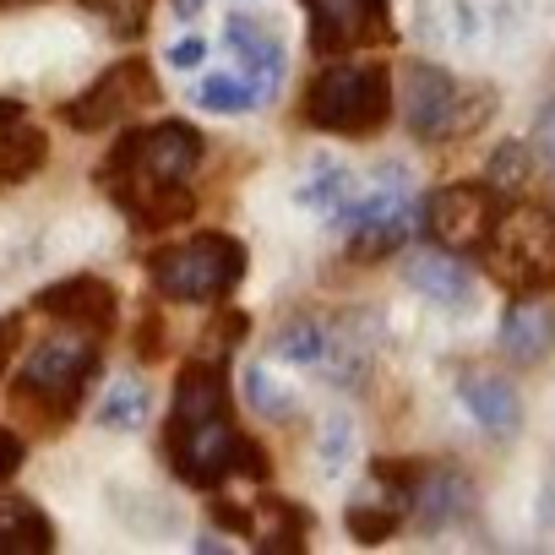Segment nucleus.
Instances as JSON below:
<instances>
[{"instance_id": "nucleus-22", "label": "nucleus", "mask_w": 555, "mask_h": 555, "mask_svg": "<svg viewBox=\"0 0 555 555\" xmlns=\"http://www.w3.org/2000/svg\"><path fill=\"white\" fill-rule=\"evenodd\" d=\"M272 349H278V360H289V365H322V349H327V322H317V317H295L289 327H278V338H272Z\"/></svg>"}, {"instance_id": "nucleus-18", "label": "nucleus", "mask_w": 555, "mask_h": 555, "mask_svg": "<svg viewBox=\"0 0 555 555\" xmlns=\"http://www.w3.org/2000/svg\"><path fill=\"white\" fill-rule=\"evenodd\" d=\"M44 550H55L50 517L34 501L7 495V501H0V555H44Z\"/></svg>"}, {"instance_id": "nucleus-14", "label": "nucleus", "mask_w": 555, "mask_h": 555, "mask_svg": "<svg viewBox=\"0 0 555 555\" xmlns=\"http://www.w3.org/2000/svg\"><path fill=\"white\" fill-rule=\"evenodd\" d=\"M403 278H409V289H420L425 300H436V306H447V311L474 306V278H468V267H463L457 256H447V245L409 256Z\"/></svg>"}, {"instance_id": "nucleus-27", "label": "nucleus", "mask_w": 555, "mask_h": 555, "mask_svg": "<svg viewBox=\"0 0 555 555\" xmlns=\"http://www.w3.org/2000/svg\"><path fill=\"white\" fill-rule=\"evenodd\" d=\"M245 398H250V409H256V414H267V420H284V414H289V392L278 387L261 365H250V371H245Z\"/></svg>"}, {"instance_id": "nucleus-16", "label": "nucleus", "mask_w": 555, "mask_h": 555, "mask_svg": "<svg viewBox=\"0 0 555 555\" xmlns=\"http://www.w3.org/2000/svg\"><path fill=\"white\" fill-rule=\"evenodd\" d=\"M468 501H474V490H468V479L457 468H420V479H414V512H420L425 528L457 522L468 512Z\"/></svg>"}, {"instance_id": "nucleus-32", "label": "nucleus", "mask_w": 555, "mask_h": 555, "mask_svg": "<svg viewBox=\"0 0 555 555\" xmlns=\"http://www.w3.org/2000/svg\"><path fill=\"white\" fill-rule=\"evenodd\" d=\"M17 463H23V441H17L12 430H0V479L17 474Z\"/></svg>"}, {"instance_id": "nucleus-31", "label": "nucleus", "mask_w": 555, "mask_h": 555, "mask_svg": "<svg viewBox=\"0 0 555 555\" xmlns=\"http://www.w3.org/2000/svg\"><path fill=\"white\" fill-rule=\"evenodd\" d=\"M202 55H207V44H202V39H180V44L169 50V66L191 72V66H202Z\"/></svg>"}, {"instance_id": "nucleus-28", "label": "nucleus", "mask_w": 555, "mask_h": 555, "mask_svg": "<svg viewBox=\"0 0 555 555\" xmlns=\"http://www.w3.org/2000/svg\"><path fill=\"white\" fill-rule=\"evenodd\" d=\"M349 441H354L349 420H344V414H333V420H327V441H322V463H327V474H338V468H344V457H349Z\"/></svg>"}, {"instance_id": "nucleus-29", "label": "nucleus", "mask_w": 555, "mask_h": 555, "mask_svg": "<svg viewBox=\"0 0 555 555\" xmlns=\"http://www.w3.org/2000/svg\"><path fill=\"white\" fill-rule=\"evenodd\" d=\"M533 153H539L544 164H555V99L539 109V126H533Z\"/></svg>"}, {"instance_id": "nucleus-34", "label": "nucleus", "mask_w": 555, "mask_h": 555, "mask_svg": "<svg viewBox=\"0 0 555 555\" xmlns=\"http://www.w3.org/2000/svg\"><path fill=\"white\" fill-rule=\"evenodd\" d=\"M7 120H17V104H0V126H7Z\"/></svg>"}, {"instance_id": "nucleus-11", "label": "nucleus", "mask_w": 555, "mask_h": 555, "mask_svg": "<svg viewBox=\"0 0 555 555\" xmlns=\"http://www.w3.org/2000/svg\"><path fill=\"white\" fill-rule=\"evenodd\" d=\"M403 120H409V131L425 137V142L457 131V82H452L441 66H409Z\"/></svg>"}, {"instance_id": "nucleus-12", "label": "nucleus", "mask_w": 555, "mask_h": 555, "mask_svg": "<svg viewBox=\"0 0 555 555\" xmlns=\"http://www.w3.org/2000/svg\"><path fill=\"white\" fill-rule=\"evenodd\" d=\"M376 344H382L376 317H371V311H349L338 327H327V349H322V365H317V371H322L333 387H360L365 371H371Z\"/></svg>"}, {"instance_id": "nucleus-26", "label": "nucleus", "mask_w": 555, "mask_h": 555, "mask_svg": "<svg viewBox=\"0 0 555 555\" xmlns=\"http://www.w3.org/2000/svg\"><path fill=\"white\" fill-rule=\"evenodd\" d=\"M196 99H202L207 109H218V115H245V109L256 104V88H245V82H234V77H207V82L196 88Z\"/></svg>"}, {"instance_id": "nucleus-1", "label": "nucleus", "mask_w": 555, "mask_h": 555, "mask_svg": "<svg viewBox=\"0 0 555 555\" xmlns=\"http://www.w3.org/2000/svg\"><path fill=\"white\" fill-rule=\"evenodd\" d=\"M196 164H202V131L185 120H164L153 131H131L109 153L104 185L142 229H175L196 212V196L185 191V175Z\"/></svg>"}, {"instance_id": "nucleus-25", "label": "nucleus", "mask_w": 555, "mask_h": 555, "mask_svg": "<svg viewBox=\"0 0 555 555\" xmlns=\"http://www.w3.org/2000/svg\"><path fill=\"white\" fill-rule=\"evenodd\" d=\"M528 169H533V147L528 142H501L495 158H490V185L517 191V185H528Z\"/></svg>"}, {"instance_id": "nucleus-7", "label": "nucleus", "mask_w": 555, "mask_h": 555, "mask_svg": "<svg viewBox=\"0 0 555 555\" xmlns=\"http://www.w3.org/2000/svg\"><path fill=\"white\" fill-rule=\"evenodd\" d=\"M495 218H501V191L490 180L485 185L479 180H457V185L436 191L430 207H425V223H430L436 245H447V250H479L490 240Z\"/></svg>"}, {"instance_id": "nucleus-9", "label": "nucleus", "mask_w": 555, "mask_h": 555, "mask_svg": "<svg viewBox=\"0 0 555 555\" xmlns=\"http://www.w3.org/2000/svg\"><path fill=\"white\" fill-rule=\"evenodd\" d=\"M158 99V88H153V72H147V61H120V66H109L77 104H66V126H77V131H104V126H115V120H126L131 109H142V104H153Z\"/></svg>"}, {"instance_id": "nucleus-6", "label": "nucleus", "mask_w": 555, "mask_h": 555, "mask_svg": "<svg viewBox=\"0 0 555 555\" xmlns=\"http://www.w3.org/2000/svg\"><path fill=\"white\" fill-rule=\"evenodd\" d=\"M99 376V354L88 349V338H50L34 349V360L17 376V398L23 403H50L55 414H72L82 403V387Z\"/></svg>"}, {"instance_id": "nucleus-21", "label": "nucleus", "mask_w": 555, "mask_h": 555, "mask_svg": "<svg viewBox=\"0 0 555 555\" xmlns=\"http://www.w3.org/2000/svg\"><path fill=\"white\" fill-rule=\"evenodd\" d=\"M93 420H99L104 430H137V425L147 420V382L120 376V382L104 392V403L93 409Z\"/></svg>"}, {"instance_id": "nucleus-19", "label": "nucleus", "mask_w": 555, "mask_h": 555, "mask_svg": "<svg viewBox=\"0 0 555 555\" xmlns=\"http://www.w3.org/2000/svg\"><path fill=\"white\" fill-rule=\"evenodd\" d=\"M300 202L344 223V218L354 212V202H360V180H354L344 164H333V158H311L306 185H300Z\"/></svg>"}, {"instance_id": "nucleus-13", "label": "nucleus", "mask_w": 555, "mask_h": 555, "mask_svg": "<svg viewBox=\"0 0 555 555\" xmlns=\"http://www.w3.org/2000/svg\"><path fill=\"white\" fill-rule=\"evenodd\" d=\"M223 39H229V50L240 55V66L250 72L256 99L267 104V99L278 93V82H284V39H278L272 28H261V23H250V17H229Z\"/></svg>"}, {"instance_id": "nucleus-10", "label": "nucleus", "mask_w": 555, "mask_h": 555, "mask_svg": "<svg viewBox=\"0 0 555 555\" xmlns=\"http://www.w3.org/2000/svg\"><path fill=\"white\" fill-rule=\"evenodd\" d=\"M44 317H55L61 327H82L93 338H104L115 327V289L104 284V278H66V284H50L39 300H34Z\"/></svg>"}, {"instance_id": "nucleus-3", "label": "nucleus", "mask_w": 555, "mask_h": 555, "mask_svg": "<svg viewBox=\"0 0 555 555\" xmlns=\"http://www.w3.org/2000/svg\"><path fill=\"white\" fill-rule=\"evenodd\" d=\"M169 463L191 490H218L223 479L245 474V479H267V457L229 425V414H207V420H169Z\"/></svg>"}, {"instance_id": "nucleus-2", "label": "nucleus", "mask_w": 555, "mask_h": 555, "mask_svg": "<svg viewBox=\"0 0 555 555\" xmlns=\"http://www.w3.org/2000/svg\"><path fill=\"white\" fill-rule=\"evenodd\" d=\"M147 272H153V289L164 300L207 306V300H223L245 278V245L229 240V234H196V240H180V245L153 250L147 256Z\"/></svg>"}, {"instance_id": "nucleus-5", "label": "nucleus", "mask_w": 555, "mask_h": 555, "mask_svg": "<svg viewBox=\"0 0 555 555\" xmlns=\"http://www.w3.org/2000/svg\"><path fill=\"white\" fill-rule=\"evenodd\" d=\"M392 93H387V72L382 66H333L311 82L306 93V120L317 131H338V137H365L387 120Z\"/></svg>"}, {"instance_id": "nucleus-15", "label": "nucleus", "mask_w": 555, "mask_h": 555, "mask_svg": "<svg viewBox=\"0 0 555 555\" xmlns=\"http://www.w3.org/2000/svg\"><path fill=\"white\" fill-rule=\"evenodd\" d=\"M306 528H311V512L284 501V495H261V506L245 512V533L267 555H300L306 550Z\"/></svg>"}, {"instance_id": "nucleus-20", "label": "nucleus", "mask_w": 555, "mask_h": 555, "mask_svg": "<svg viewBox=\"0 0 555 555\" xmlns=\"http://www.w3.org/2000/svg\"><path fill=\"white\" fill-rule=\"evenodd\" d=\"M463 409L479 420V430H490V436H512L517 430V392L501 382V376H463Z\"/></svg>"}, {"instance_id": "nucleus-24", "label": "nucleus", "mask_w": 555, "mask_h": 555, "mask_svg": "<svg viewBox=\"0 0 555 555\" xmlns=\"http://www.w3.org/2000/svg\"><path fill=\"white\" fill-rule=\"evenodd\" d=\"M82 7L115 34V39H137L147 28V0H82Z\"/></svg>"}, {"instance_id": "nucleus-23", "label": "nucleus", "mask_w": 555, "mask_h": 555, "mask_svg": "<svg viewBox=\"0 0 555 555\" xmlns=\"http://www.w3.org/2000/svg\"><path fill=\"white\" fill-rule=\"evenodd\" d=\"M39 164H44V137L39 131L0 137V180H28Z\"/></svg>"}, {"instance_id": "nucleus-17", "label": "nucleus", "mask_w": 555, "mask_h": 555, "mask_svg": "<svg viewBox=\"0 0 555 555\" xmlns=\"http://www.w3.org/2000/svg\"><path fill=\"white\" fill-rule=\"evenodd\" d=\"M501 349L517 360V365H533L555 349V311L544 300H522L512 306V317L501 322Z\"/></svg>"}, {"instance_id": "nucleus-30", "label": "nucleus", "mask_w": 555, "mask_h": 555, "mask_svg": "<svg viewBox=\"0 0 555 555\" xmlns=\"http://www.w3.org/2000/svg\"><path fill=\"white\" fill-rule=\"evenodd\" d=\"M23 317H7V322H0V371H7L12 365V354H17V344H23Z\"/></svg>"}, {"instance_id": "nucleus-8", "label": "nucleus", "mask_w": 555, "mask_h": 555, "mask_svg": "<svg viewBox=\"0 0 555 555\" xmlns=\"http://www.w3.org/2000/svg\"><path fill=\"white\" fill-rule=\"evenodd\" d=\"M306 12H311V50L317 55H349V50L392 39L387 0H306Z\"/></svg>"}, {"instance_id": "nucleus-4", "label": "nucleus", "mask_w": 555, "mask_h": 555, "mask_svg": "<svg viewBox=\"0 0 555 555\" xmlns=\"http://www.w3.org/2000/svg\"><path fill=\"white\" fill-rule=\"evenodd\" d=\"M490 272L506 289H550L555 284V212L544 207H501L490 240L479 245Z\"/></svg>"}, {"instance_id": "nucleus-33", "label": "nucleus", "mask_w": 555, "mask_h": 555, "mask_svg": "<svg viewBox=\"0 0 555 555\" xmlns=\"http://www.w3.org/2000/svg\"><path fill=\"white\" fill-rule=\"evenodd\" d=\"M169 7H175V17H196V12L207 7V0H169Z\"/></svg>"}]
</instances>
